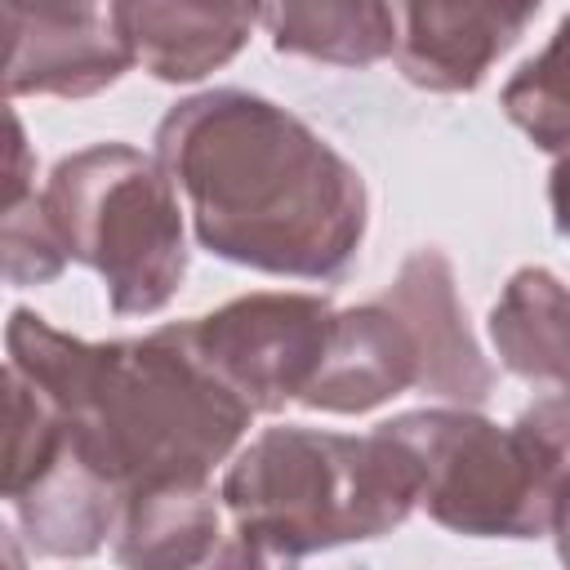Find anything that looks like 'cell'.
<instances>
[{"mask_svg": "<svg viewBox=\"0 0 570 570\" xmlns=\"http://www.w3.org/2000/svg\"><path fill=\"white\" fill-rule=\"evenodd\" d=\"M151 151L205 254L321 285L352 272L370 227L365 178L289 107L232 85L200 89L160 116Z\"/></svg>", "mask_w": 570, "mask_h": 570, "instance_id": "6da1fadb", "label": "cell"}, {"mask_svg": "<svg viewBox=\"0 0 570 570\" xmlns=\"http://www.w3.org/2000/svg\"><path fill=\"white\" fill-rule=\"evenodd\" d=\"M4 365L58 401L76 450L120 494L160 481H209L254 428V405L209 370L187 321L156 325L142 338L89 343L31 307H13Z\"/></svg>", "mask_w": 570, "mask_h": 570, "instance_id": "7a4b0ae2", "label": "cell"}, {"mask_svg": "<svg viewBox=\"0 0 570 570\" xmlns=\"http://www.w3.org/2000/svg\"><path fill=\"white\" fill-rule=\"evenodd\" d=\"M236 566H289L343 543H370L419 508V472L387 432L281 423L249 436L223 468Z\"/></svg>", "mask_w": 570, "mask_h": 570, "instance_id": "3957f363", "label": "cell"}, {"mask_svg": "<svg viewBox=\"0 0 570 570\" xmlns=\"http://www.w3.org/2000/svg\"><path fill=\"white\" fill-rule=\"evenodd\" d=\"M71 254L102 276L116 316H156L187 276V205L156 160L134 142H89L62 156L40 187Z\"/></svg>", "mask_w": 570, "mask_h": 570, "instance_id": "277c9868", "label": "cell"}, {"mask_svg": "<svg viewBox=\"0 0 570 570\" xmlns=\"http://www.w3.org/2000/svg\"><path fill=\"white\" fill-rule=\"evenodd\" d=\"M405 445L419 472V508L463 539H548L552 494L512 423L481 405H423L374 423Z\"/></svg>", "mask_w": 570, "mask_h": 570, "instance_id": "5b68a950", "label": "cell"}, {"mask_svg": "<svg viewBox=\"0 0 570 570\" xmlns=\"http://www.w3.org/2000/svg\"><path fill=\"white\" fill-rule=\"evenodd\" d=\"M334 312L338 307L325 294L254 289L191 316L187 334L209 370L240 392L254 414H281L285 405H298L316 379Z\"/></svg>", "mask_w": 570, "mask_h": 570, "instance_id": "8992f818", "label": "cell"}, {"mask_svg": "<svg viewBox=\"0 0 570 570\" xmlns=\"http://www.w3.org/2000/svg\"><path fill=\"white\" fill-rule=\"evenodd\" d=\"M396 71L428 94H472L525 36L543 0H392Z\"/></svg>", "mask_w": 570, "mask_h": 570, "instance_id": "52a82bcc", "label": "cell"}, {"mask_svg": "<svg viewBox=\"0 0 570 570\" xmlns=\"http://www.w3.org/2000/svg\"><path fill=\"white\" fill-rule=\"evenodd\" d=\"M392 303L419 347V392L450 405H485L494 392V365L485 361L468 307L459 298L454 263L441 245H419L405 254L401 272L379 294Z\"/></svg>", "mask_w": 570, "mask_h": 570, "instance_id": "ba28073f", "label": "cell"}, {"mask_svg": "<svg viewBox=\"0 0 570 570\" xmlns=\"http://www.w3.org/2000/svg\"><path fill=\"white\" fill-rule=\"evenodd\" d=\"M267 0H111V27L134 67L165 85H196L227 67Z\"/></svg>", "mask_w": 570, "mask_h": 570, "instance_id": "9c48e42d", "label": "cell"}, {"mask_svg": "<svg viewBox=\"0 0 570 570\" xmlns=\"http://www.w3.org/2000/svg\"><path fill=\"white\" fill-rule=\"evenodd\" d=\"M410 387H419L414 334L392 303L370 298L334 312L321 370L298 405L316 414H370Z\"/></svg>", "mask_w": 570, "mask_h": 570, "instance_id": "30bf717a", "label": "cell"}, {"mask_svg": "<svg viewBox=\"0 0 570 570\" xmlns=\"http://www.w3.org/2000/svg\"><path fill=\"white\" fill-rule=\"evenodd\" d=\"M111 557L142 570L236 566L232 521L214 481H160L129 490L111 534Z\"/></svg>", "mask_w": 570, "mask_h": 570, "instance_id": "8fae6325", "label": "cell"}, {"mask_svg": "<svg viewBox=\"0 0 570 570\" xmlns=\"http://www.w3.org/2000/svg\"><path fill=\"white\" fill-rule=\"evenodd\" d=\"M4 499V525L27 539L36 557L53 561H80L94 557L120 521V485L107 481L80 450L67 441V450L36 472L27 485H18Z\"/></svg>", "mask_w": 570, "mask_h": 570, "instance_id": "7c38bea8", "label": "cell"}, {"mask_svg": "<svg viewBox=\"0 0 570 570\" xmlns=\"http://www.w3.org/2000/svg\"><path fill=\"white\" fill-rule=\"evenodd\" d=\"M499 365L530 387H570V285L539 263L517 267L485 316Z\"/></svg>", "mask_w": 570, "mask_h": 570, "instance_id": "4fadbf2b", "label": "cell"}, {"mask_svg": "<svg viewBox=\"0 0 570 570\" xmlns=\"http://www.w3.org/2000/svg\"><path fill=\"white\" fill-rule=\"evenodd\" d=\"M9 98H94L129 67V49L111 22L94 27H4Z\"/></svg>", "mask_w": 570, "mask_h": 570, "instance_id": "5bb4252c", "label": "cell"}, {"mask_svg": "<svg viewBox=\"0 0 570 570\" xmlns=\"http://www.w3.org/2000/svg\"><path fill=\"white\" fill-rule=\"evenodd\" d=\"M272 49L325 67H374L396 53L392 0H267Z\"/></svg>", "mask_w": 570, "mask_h": 570, "instance_id": "9a60e30c", "label": "cell"}, {"mask_svg": "<svg viewBox=\"0 0 570 570\" xmlns=\"http://www.w3.org/2000/svg\"><path fill=\"white\" fill-rule=\"evenodd\" d=\"M499 107L539 151H570V13L557 22L548 45L508 76Z\"/></svg>", "mask_w": 570, "mask_h": 570, "instance_id": "2e32d148", "label": "cell"}, {"mask_svg": "<svg viewBox=\"0 0 570 570\" xmlns=\"http://www.w3.org/2000/svg\"><path fill=\"white\" fill-rule=\"evenodd\" d=\"M0 263H4V281L13 289L22 285H49L53 276H62V267L71 263L53 218H49V205L36 191L18 196V200H4V218H0Z\"/></svg>", "mask_w": 570, "mask_h": 570, "instance_id": "e0dca14e", "label": "cell"}, {"mask_svg": "<svg viewBox=\"0 0 570 570\" xmlns=\"http://www.w3.org/2000/svg\"><path fill=\"white\" fill-rule=\"evenodd\" d=\"M111 22V0H4V27H94Z\"/></svg>", "mask_w": 570, "mask_h": 570, "instance_id": "ac0fdd59", "label": "cell"}, {"mask_svg": "<svg viewBox=\"0 0 570 570\" xmlns=\"http://www.w3.org/2000/svg\"><path fill=\"white\" fill-rule=\"evenodd\" d=\"M27 191H36V156H31V142H27L22 116L9 111V187H4V200H18Z\"/></svg>", "mask_w": 570, "mask_h": 570, "instance_id": "d6986e66", "label": "cell"}, {"mask_svg": "<svg viewBox=\"0 0 570 570\" xmlns=\"http://www.w3.org/2000/svg\"><path fill=\"white\" fill-rule=\"evenodd\" d=\"M548 209H552L557 236L570 240V151H561L552 160V174H548Z\"/></svg>", "mask_w": 570, "mask_h": 570, "instance_id": "ffe728a7", "label": "cell"}, {"mask_svg": "<svg viewBox=\"0 0 570 570\" xmlns=\"http://www.w3.org/2000/svg\"><path fill=\"white\" fill-rule=\"evenodd\" d=\"M548 539H557V557L570 566V485H566V494L557 499V512H552V530H548Z\"/></svg>", "mask_w": 570, "mask_h": 570, "instance_id": "44dd1931", "label": "cell"}]
</instances>
